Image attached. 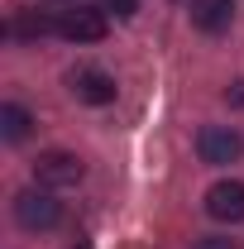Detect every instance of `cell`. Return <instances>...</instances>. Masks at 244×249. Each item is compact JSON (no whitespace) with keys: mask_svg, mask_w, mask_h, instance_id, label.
Wrapping results in <instances>:
<instances>
[{"mask_svg":"<svg viewBox=\"0 0 244 249\" xmlns=\"http://www.w3.org/2000/svg\"><path fill=\"white\" fill-rule=\"evenodd\" d=\"M15 220H19L24 230H53L62 220V206L53 201L48 187H29V192L15 196Z\"/></svg>","mask_w":244,"mask_h":249,"instance_id":"7a4b0ae2","label":"cell"},{"mask_svg":"<svg viewBox=\"0 0 244 249\" xmlns=\"http://www.w3.org/2000/svg\"><path fill=\"white\" fill-rule=\"evenodd\" d=\"M72 249H87V240H82V245H72Z\"/></svg>","mask_w":244,"mask_h":249,"instance_id":"4fadbf2b","label":"cell"},{"mask_svg":"<svg viewBox=\"0 0 244 249\" xmlns=\"http://www.w3.org/2000/svg\"><path fill=\"white\" fill-rule=\"evenodd\" d=\"M105 5H110L115 15H134V5H139V0H105Z\"/></svg>","mask_w":244,"mask_h":249,"instance_id":"8fae6325","label":"cell"},{"mask_svg":"<svg viewBox=\"0 0 244 249\" xmlns=\"http://www.w3.org/2000/svg\"><path fill=\"white\" fill-rule=\"evenodd\" d=\"M58 29V19H48V15H38V10H19L15 15V38H43V34Z\"/></svg>","mask_w":244,"mask_h":249,"instance_id":"9c48e42d","label":"cell"},{"mask_svg":"<svg viewBox=\"0 0 244 249\" xmlns=\"http://www.w3.org/2000/svg\"><path fill=\"white\" fill-rule=\"evenodd\" d=\"M225 96H230V106H244V82H235V87H230Z\"/></svg>","mask_w":244,"mask_h":249,"instance_id":"7c38bea8","label":"cell"},{"mask_svg":"<svg viewBox=\"0 0 244 249\" xmlns=\"http://www.w3.org/2000/svg\"><path fill=\"white\" fill-rule=\"evenodd\" d=\"M196 249H240V245L225 240V235H206V240H196Z\"/></svg>","mask_w":244,"mask_h":249,"instance_id":"30bf717a","label":"cell"},{"mask_svg":"<svg viewBox=\"0 0 244 249\" xmlns=\"http://www.w3.org/2000/svg\"><path fill=\"white\" fill-rule=\"evenodd\" d=\"M58 34L72 43H101L105 38V15L101 10H67L58 19Z\"/></svg>","mask_w":244,"mask_h":249,"instance_id":"5b68a950","label":"cell"},{"mask_svg":"<svg viewBox=\"0 0 244 249\" xmlns=\"http://www.w3.org/2000/svg\"><path fill=\"white\" fill-rule=\"evenodd\" d=\"M206 211H211V220H225V225H235V220H244V182H215L211 192H206Z\"/></svg>","mask_w":244,"mask_h":249,"instance_id":"277c9868","label":"cell"},{"mask_svg":"<svg viewBox=\"0 0 244 249\" xmlns=\"http://www.w3.org/2000/svg\"><path fill=\"white\" fill-rule=\"evenodd\" d=\"M196 149H201V163H235L244 154V139L230 129V124H206L201 134H196Z\"/></svg>","mask_w":244,"mask_h":249,"instance_id":"3957f363","label":"cell"},{"mask_svg":"<svg viewBox=\"0 0 244 249\" xmlns=\"http://www.w3.org/2000/svg\"><path fill=\"white\" fill-rule=\"evenodd\" d=\"M230 19H235V0H192V24L206 34H220L230 29Z\"/></svg>","mask_w":244,"mask_h":249,"instance_id":"52a82bcc","label":"cell"},{"mask_svg":"<svg viewBox=\"0 0 244 249\" xmlns=\"http://www.w3.org/2000/svg\"><path fill=\"white\" fill-rule=\"evenodd\" d=\"M29 129H34V120H29L24 106H0V134H5L10 144H24Z\"/></svg>","mask_w":244,"mask_h":249,"instance_id":"ba28073f","label":"cell"},{"mask_svg":"<svg viewBox=\"0 0 244 249\" xmlns=\"http://www.w3.org/2000/svg\"><path fill=\"white\" fill-rule=\"evenodd\" d=\"M67 87H72L77 101H87V106H105V101H115V82H110L105 72H96V67L72 72V77H67Z\"/></svg>","mask_w":244,"mask_h":249,"instance_id":"8992f818","label":"cell"},{"mask_svg":"<svg viewBox=\"0 0 244 249\" xmlns=\"http://www.w3.org/2000/svg\"><path fill=\"white\" fill-rule=\"evenodd\" d=\"M82 178H87L82 158H77V154H62V149H48V154H38V163H34V182H38V187H48V192L77 187Z\"/></svg>","mask_w":244,"mask_h":249,"instance_id":"6da1fadb","label":"cell"}]
</instances>
